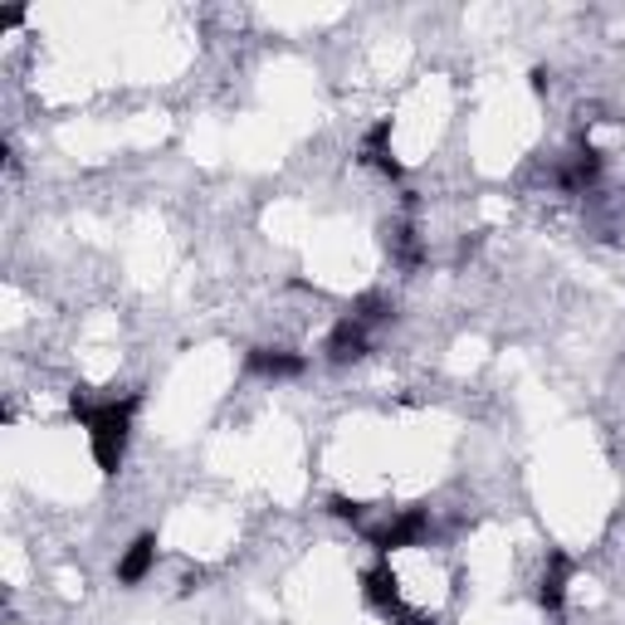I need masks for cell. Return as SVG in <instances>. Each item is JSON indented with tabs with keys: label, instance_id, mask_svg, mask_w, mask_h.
I'll use <instances>...</instances> for the list:
<instances>
[{
	"label": "cell",
	"instance_id": "6",
	"mask_svg": "<svg viewBox=\"0 0 625 625\" xmlns=\"http://www.w3.org/2000/svg\"><path fill=\"white\" fill-rule=\"evenodd\" d=\"M303 367H308V361H303L298 352H283V347H254L250 352V371H254V377L283 381V377H303Z\"/></svg>",
	"mask_w": 625,
	"mask_h": 625
},
{
	"label": "cell",
	"instance_id": "1",
	"mask_svg": "<svg viewBox=\"0 0 625 625\" xmlns=\"http://www.w3.org/2000/svg\"><path fill=\"white\" fill-rule=\"evenodd\" d=\"M142 406V396H123V400H88L74 391L68 410L74 420L88 430V445H93V459L103 474H117L123 469V455H127V435H132V416Z\"/></svg>",
	"mask_w": 625,
	"mask_h": 625
},
{
	"label": "cell",
	"instance_id": "10",
	"mask_svg": "<svg viewBox=\"0 0 625 625\" xmlns=\"http://www.w3.org/2000/svg\"><path fill=\"white\" fill-rule=\"evenodd\" d=\"M328 513H332V518H342V523H357V518H361V503H357V498L332 494V498H328Z\"/></svg>",
	"mask_w": 625,
	"mask_h": 625
},
{
	"label": "cell",
	"instance_id": "3",
	"mask_svg": "<svg viewBox=\"0 0 625 625\" xmlns=\"http://www.w3.org/2000/svg\"><path fill=\"white\" fill-rule=\"evenodd\" d=\"M361 357H367V322L347 312V318L332 328V337H328V361L347 367V361H361Z\"/></svg>",
	"mask_w": 625,
	"mask_h": 625
},
{
	"label": "cell",
	"instance_id": "8",
	"mask_svg": "<svg viewBox=\"0 0 625 625\" xmlns=\"http://www.w3.org/2000/svg\"><path fill=\"white\" fill-rule=\"evenodd\" d=\"M361 591H367V601L381 605L386 615L400 605V582L391 566H367V572H361Z\"/></svg>",
	"mask_w": 625,
	"mask_h": 625
},
{
	"label": "cell",
	"instance_id": "7",
	"mask_svg": "<svg viewBox=\"0 0 625 625\" xmlns=\"http://www.w3.org/2000/svg\"><path fill=\"white\" fill-rule=\"evenodd\" d=\"M361 162H367L371 171L391 176V181L400 176V162L391 156V117H381V123L367 132V142H361Z\"/></svg>",
	"mask_w": 625,
	"mask_h": 625
},
{
	"label": "cell",
	"instance_id": "5",
	"mask_svg": "<svg viewBox=\"0 0 625 625\" xmlns=\"http://www.w3.org/2000/svg\"><path fill=\"white\" fill-rule=\"evenodd\" d=\"M566 582H572V562H566L562 552H552V562H547L543 582H537V605H543L547 615H562V605H566Z\"/></svg>",
	"mask_w": 625,
	"mask_h": 625
},
{
	"label": "cell",
	"instance_id": "2",
	"mask_svg": "<svg viewBox=\"0 0 625 625\" xmlns=\"http://www.w3.org/2000/svg\"><path fill=\"white\" fill-rule=\"evenodd\" d=\"M425 533H430V513L425 508H406L400 518H391L386 527L371 533V547H377V552H400V547H416Z\"/></svg>",
	"mask_w": 625,
	"mask_h": 625
},
{
	"label": "cell",
	"instance_id": "11",
	"mask_svg": "<svg viewBox=\"0 0 625 625\" xmlns=\"http://www.w3.org/2000/svg\"><path fill=\"white\" fill-rule=\"evenodd\" d=\"M547 84H552V74H547V68H533V93H547Z\"/></svg>",
	"mask_w": 625,
	"mask_h": 625
},
{
	"label": "cell",
	"instance_id": "9",
	"mask_svg": "<svg viewBox=\"0 0 625 625\" xmlns=\"http://www.w3.org/2000/svg\"><path fill=\"white\" fill-rule=\"evenodd\" d=\"M596 176H601V152H596L591 142L576 146L572 162H566V171H562V186H572V191H576V186H591Z\"/></svg>",
	"mask_w": 625,
	"mask_h": 625
},
{
	"label": "cell",
	"instance_id": "4",
	"mask_svg": "<svg viewBox=\"0 0 625 625\" xmlns=\"http://www.w3.org/2000/svg\"><path fill=\"white\" fill-rule=\"evenodd\" d=\"M152 566H156V533H137L132 547L117 557V582L137 586V582H146V576H152Z\"/></svg>",
	"mask_w": 625,
	"mask_h": 625
}]
</instances>
